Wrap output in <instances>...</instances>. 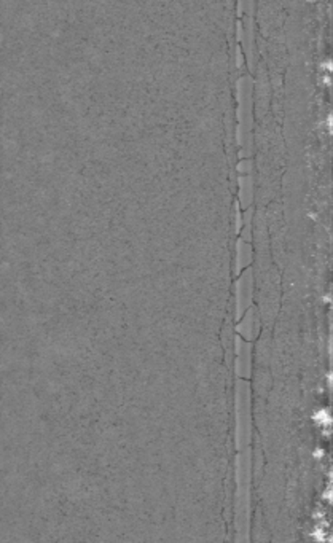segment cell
I'll list each match as a JSON object with an SVG mask.
<instances>
[{"label":"cell","mask_w":333,"mask_h":543,"mask_svg":"<svg viewBox=\"0 0 333 543\" xmlns=\"http://www.w3.org/2000/svg\"><path fill=\"white\" fill-rule=\"evenodd\" d=\"M235 353H236V360H235L236 375H238V378H241V379H247L249 376H251V370H252L251 341H246L244 338L236 335L235 336Z\"/></svg>","instance_id":"3957f363"},{"label":"cell","mask_w":333,"mask_h":543,"mask_svg":"<svg viewBox=\"0 0 333 543\" xmlns=\"http://www.w3.org/2000/svg\"><path fill=\"white\" fill-rule=\"evenodd\" d=\"M238 280L235 284V308H236V321L244 314V311L252 306L254 295V276L252 271L246 268L244 271L238 274Z\"/></svg>","instance_id":"7a4b0ae2"},{"label":"cell","mask_w":333,"mask_h":543,"mask_svg":"<svg viewBox=\"0 0 333 543\" xmlns=\"http://www.w3.org/2000/svg\"><path fill=\"white\" fill-rule=\"evenodd\" d=\"M236 333H238L241 338H244L246 341H254L255 338L260 333V319H259V312L257 309L251 306L244 311L238 319V324H236Z\"/></svg>","instance_id":"277c9868"},{"label":"cell","mask_w":333,"mask_h":543,"mask_svg":"<svg viewBox=\"0 0 333 543\" xmlns=\"http://www.w3.org/2000/svg\"><path fill=\"white\" fill-rule=\"evenodd\" d=\"M252 263V247L249 242L238 239L236 242V257H235V274L238 276L241 271H244L246 268L251 266Z\"/></svg>","instance_id":"5b68a950"},{"label":"cell","mask_w":333,"mask_h":543,"mask_svg":"<svg viewBox=\"0 0 333 543\" xmlns=\"http://www.w3.org/2000/svg\"><path fill=\"white\" fill-rule=\"evenodd\" d=\"M239 198H241V209H247L249 206H251V201H252V178L251 176L247 174H241V178H239Z\"/></svg>","instance_id":"8992f818"},{"label":"cell","mask_w":333,"mask_h":543,"mask_svg":"<svg viewBox=\"0 0 333 543\" xmlns=\"http://www.w3.org/2000/svg\"><path fill=\"white\" fill-rule=\"evenodd\" d=\"M249 386L244 379L236 384V440L238 448H246L249 443V432H251V416H249Z\"/></svg>","instance_id":"6da1fadb"}]
</instances>
